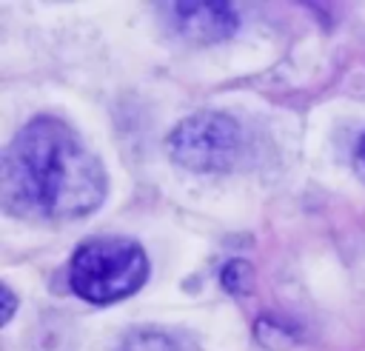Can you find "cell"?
<instances>
[{"instance_id": "6da1fadb", "label": "cell", "mask_w": 365, "mask_h": 351, "mask_svg": "<svg viewBox=\"0 0 365 351\" xmlns=\"http://www.w3.org/2000/svg\"><path fill=\"white\" fill-rule=\"evenodd\" d=\"M106 200V171L97 154L57 117L29 120L0 163V203L9 214L77 220Z\"/></svg>"}, {"instance_id": "3957f363", "label": "cell", "mask_w": 365, "mask_h": 351, "mask_svg": "<svg viewBox=\"0 0 365 351\" xmlns=\"http://www.w3.org/2000/svg\"><path fill=\"white\" fill-rule=\"evenodd\" d=\"M242 134L234 117L200 111L185 117L168 134V154L191 171H228L240 157Z\"/></svg>"}, {"instance_id": "52a82bcc", "label": "cell", "mask_w": 365, "mask_h": 351, "mask_svg": "<svg viewBox=\"0 0 365 351\" xmlns=\"http://www.w3.org/2000/svg\"><path fill=\"white\" fill-rule=\"evenodd\" d=\"M257 322H259V325H265V328H271V337H268V340H262V345H268V348H274V345H279V342H291V340L297 337V328H291V325H285V322H279V320L259 317Z\"/></svg>"}, {"instance_id": "ba28073f", "label": "cell", "mask_w": 365, "mask_h": 351, "mask_svg": "<svg viewBox=\"0 0 365 351\" xmlns=\"http://www.w3.org/2000/svg\"><path fill=\"white\" fill-rule=\"evenodd\" d=\"M14 308H17V297H14V291H11L9 285H3V322L11 320Z\"/></svg>"}, {"instance_id": "7a4b0ae2", "label": "cell", "mask_w": 365, "mask_h": 351, "mask_svg": "<svg viewBox=\"0 0 365 351\" xmlns=\"http://www.w3.org/2000/svg\"><path fill=\"white\" fill-rule=\"evenodd\" d=\"M148 277L145 251L128 237H94L77 245L68 285L86 302L108 305L131 297Z\"/></svg>"}, {"instance_id": "277c9868", "label": "cell", "mask_w": 365, "mask_h": 351, "mask_svg": "<svg viewBox=\"0 0 365 351\" xmlns=\"http://www.w3.org/2000/svg\"><path fill=\"white\" fill-rule=\"evenodd\" d=\"M168 26L194 43L225 40L237 31V11L228 3H168L163 9Z\"/></svg>"}, {"instance_id": "5b68a950", "label": "cell", "mask_w": 365, "mask_h": 351, "mask_svg": "<svg viewBox=\"0 0 365 351\" xmlns=\"http://www.w3.org/2000/svg\"><path fill=\"white\" fill-rule=\"evenodd\" d=\"M117 351H177V345L160 331H131Z\"/></svg>"}, {"instance_id": "8992f818", "label": "cell", "mask_w": 365, "mask_h": 351, "mask_svg": "<svg viewBox=\"0 0 365 351\" xmlns=\"http://www.w3.org/2000/svg\"><path fill=\"white\" fill-rule=\"evenodd\" d=\"M220 280H222V288H225L228 294H245V291L251 288L254 268H251L245 260H231V263L222 268Z\"/></svg>"}, {"instance_id": "9c48e42d", "label": "cell", "mask_w": 365, "mask_h": 351, "mask_svg": "<svg viewBox=\"0 0 365 351\" xmlns=\"http://www.w3.org/2000/svg\"><path fill=\"white\" fill-rule=\"evenodd\" d=\"M356 163L362 166V171H365V140L359 143V148H356Z\"/></svg>"}]
</instances>
